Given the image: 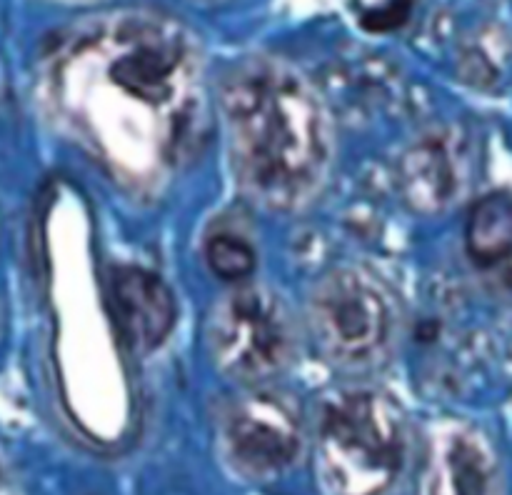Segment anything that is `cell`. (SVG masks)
Instances as JSON below:
<instances>
[{
    "mask_svg": "<svg viewBox=\"0 0 512 495\" xmlns=\"http://www.w3.org/2000/svg\"><path fill=\"white\" fill-rule=\"evenodd\" d=\"M468 158L460 140L450 133L420 138L400 163V185L405 198L423 213L445 210L465 185Z\"/></svg>",
    "mask_w": 512,
    "mask_h": 495,
    "instance_id": "obj_9",
    "label": "cell"
},
{
    "mask_svg": "<svg viewBox=\"0 0 512 495\" xmlns=\"http://www.w3.org/2000/svg\"><path fill=\"white\" fill-rule=\"evenodd\" d=\"M0 495H13V490H10V488H8V483H5L3 470H0Z\"/></svg>",
    "mask_w": 512,
    "mask_h": 495,
    "instance_id": "obj_12",
    "label": "cell"
},
{
    "mask_svg": "<svg viewBox=\"0 0 512 495\" xmlns=\"http://www.w3.org/2000/svg\"><path fill=\"white\" fill-rule=\"evenodd\" d=\"M498 453L488 435L465 420H448L433 430L425 455L423 495H500Z\"/></svg>",
    "mask_w": 512,
    "mask_h": 495,
    "instance_id": "obj_7",
    "label": "cell"
},
{
    "mask_svg": "<svg viewBox=\"0 0 512 495\" xmlns=\"http://www.w3.org/2000/svg\"><path fill=\"white\" fill-rule=\"evenodd\" d=\"M240 185L275 210L308 205L333 163V123L315 85L280 58H248L220 88Z\"/></svg>",
    "mask_w": 512,
    "mask_h": 495,
    "instance_id": "obj_2",
    "label": "cell"
},
{
    "mask_svg": "<svg viewBox=\"0 0 512 495\" xmlns=\"http://www.w3.org/2000/svg\"><path fill=\"white\" fill-rule=\"evenodd\" d=\"M110 310L123 345L138 355L160 348L175 325L173 290L143 268L113 270Z\"/></svg>",
    "mask_w": 512,
    "mask_h": 495,
    "instance_id": "obj_8",
    "label": "cell"
},
{
    "mask_svg": "<svg viewBox=\"0 0 512 495\" xmlns=\"http://www.w3.org/2000/svg\"><path fill=\"white\" fill-rule=\"evenodd\" d=\"M310 325L330 360L348 368L373 365L393 335V305L368 273L340 268L310 295Z\"/></svg>",
    "mask_w": 512,
    "mask_h": 495,
    "instance_id": "obj_5",
    "label": "cell"
},
{
    "mask_svg": "<svg viewBox=\"0 0 512 495\" xmlns=\"http://www.w3.org/2000/svg\"><path fill=\"white\" fill-rule=\"evenodd\" d=\"M405 463L400 405L378 390H348L325 403L318 470L333 495H380Z\"/></svg>",
    "mask_w": 512,
    "mask_h": 495,
    "instance_id": "obj_3",
    "label": "cell"
},
{
    "mask_svg": "<svg viewBox=\"0 0 512 495\" xmlns=\"http://www.w3.org/2000/svg\"><path fill=\"white\" fill-rule=\"evenodd\" d=\"M468 255L478 268L505 265L512 248V208L505 190L478 200L468 220Z\"/></svg>",
    "mask_w": 512,
    "mask_h": 495,
    "instance_id": "obj_10",
    "label": "cell"
},
{
    "mask_svg": "<svg viewBox=\"0 0 512 495\" xmlns=\"http://www.w3.org/2000/svg\"><path fill=\"white\" fill-rule=\"evenodd\" d=\"M65 3H88V0H65Z\"/></svg>",
    "mask_w": 512,
    "mask_h": 495,
    "instance_id": "obj_13",
    "label": "cell"
},
{
    "mask_svg": "<svg viewBox=\"0 0 512 495\" xmlns=\"http://www.w3.org/2000/svg\"><path fill=\"white\" fill-rule=\"evenodd\" d=\"M225 458L248 478H275L298 460L303 423L290 398L275 390L240 395L220 420Z\"/></svg>",
    "mask_w": 512,
    "mask_h": 495,
    "instance_id": "obj_6",
    "label": "cell"
},
{
    "mask_svg": "<svg viewBox=\"0 0 512 495\" xmlns=\"http://www.w3.org/2000/svg\"><path fill=\"white\" fill-rule=\"evenodd\" d=\"M205 260L218 278L238 283L255 270V248L235 230H218L205 243Z\"/></svg>",
    "mask_w": 512,
    "mask_h": 495,
    "instance_id": "obj_11",
    "label": "cell"
},
{
    "mask_svg": "<svg viewBox=\"0 0 512 495\" xmlns=\"http://www.w3.org/2000/svg\"><path fill=\"white\" fill-rule=\"evenodd\" d=\"M203 3H223V0H203Z\"/></svg>",
    "mask_w": 512,
    "mask_h": 495,
    "instance_id": "obj_14",
    "label": "cell"
},
{
    "mask_svg": "<svg viewBox=\"0 0 512 495\" xmlns=\"http://www.w3.org/2000/svg\"><path fill=\"white\" fill-rule=\"evenodd\" d=\"M210 355L230 378L263 383L290 365L295 330L288 305L263 285H240L215 305L208 323Z\"/></svg>",
    "mask_w": 512,
    "mask_h": 495,
    "instance_id": "obj_4",
    "label": "cell"
},
{
    "mask_svg": "<svg viewBox=\"0 0 512 495\" xmlns=\"http://www.w3.org/2000/svg\"><path fill=\"white\" fill-rule=\"evenodd\" d=\"M55 113L133 188H155L205 138L203 53L180 20L118 10L75 28L45 63Z\"/></svg>",
    "mask_w": 512,
    "mask_h": 495,
    "instance_id": "obj_1",
    "label": "cell"
}]
</instances>
